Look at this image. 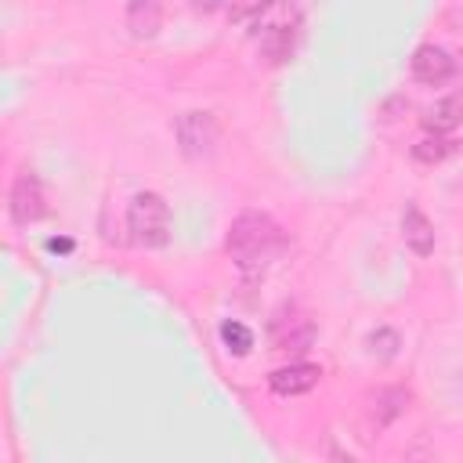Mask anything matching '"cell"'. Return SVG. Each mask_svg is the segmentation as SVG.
<instances>
[{"instance_id":"6da1fadb","label":"cell","mask_w":463,"mask_h":463,"mask_svg":"<svg viewBox=\"0 0 463 463\" xmlns=\"http://www.w3.org/2000/svg\"><path fill=\"white\" fill-rule=\"evenodd\" d=\"M224 246H228L232 260L239 264V271L260 275V271L286 250V235H282V228H279L268 213L246 210V213H239V217L232 221Z\"/></svg>"},{"instance_id":"7a4b0ae2","label":"cell","mask_w":463,"mask_h":463,"mask_svg":"<svg viewBox=\"0 0 463 463\" xmlns=\"http://www.w3.org/2000/svg\"><path fill=\"white\" fill-rule=\"evenodd\" d=\"M127 232L137 246H163L170 239V206L159 192H137L127 206Z\"/></svg>"},{"instance_id":"3957f363","label":"cell","mask_w":463,"mask_h":463,"mask_svg":"<svg viewBox=\"0 0 463 463\" xmlns=\"http://www.w3.org/2000/svg\"><path fill=\"white\" fill-rule=\"evenodd\" d=\"M177 141L188 159H206L217 145V119L210 112H184L177 119Z\"/></svg>"},{"instance_id":"277c9868","label":"cell","mask_w":463,"mask_h":463,"mask_svg":"<svg viewBox=\"0 0 463 463\" xmlns=\"http://www.w3.org/2000/svg\"><path fill=\"white\" fill-rule=\"evenodd\" d=\"M47 213V195H43V184L36 174H18L14 184H11V217L14 224H33Z\"/></svg>"},{"instance_id":"5b68a950","label":"cell","mask_w":463,"mask_h":463,"mask_svg":"<svg viewBox=\"0 0 463 463\" xmlns=\"http://www.w3.org/2000/svg\"><path fill=\"white\" fill-rule=\"evenodd\" d=\"M452 72H456V58H452L445 47H438V43H423V47L412 54V76H416L420 83H427V87L449 83Z\"/></svg>"},{"instance_id":"8992f818","label":"cell","mask_w":463,"mask_h":463,"mask_svg":"<svg viewBox=\"0 0 463 463\" xmlns=\"http://www.w3.org/2000/svg\"><path fill=\"white\" fill-rule=\"evenodd\" d=\"M402 239L416 257L434 253V224L427 221V213L416 203H405V210H402Z\"/></svg>"},{"instance_id":"52a82bcc","label":"cell","mask_w":463,"mask_h":463,"mask_svg":"<svg viewBox=\"0 0 463 463\" xmlns=\"http://www.w3.org/2000/svg\"><path fill=\"white\" fill-rule=\"evenodd\" d=\"M318 380H322V369L311 365V362H293V365H282V369H275V373L268 376L271 391H275V394H286V398L311 391Z\"/></svg>"},{"instance_id":"ba28073f","label":"cell","mask_w":463,"mask_h":463,"mask_svg":"<svg viewBox=\"0 0 463 463\" xmlns=\"http://www.w3.org/2000/svg\"><path fill=\"white\" fill-rule=\"evenodd\" d=\"M271 336H275V347L279 351H307L311 340H315V326L307 315H289V318H275L271 322Z\"/></svg>"},{"instance_id":"9c48e42d","label":"cell","mask_w":463,"mask_h":463,"mask_svg":"<svg viewBox=\"0 0 463 463\" xmlns=\"http://www.w3.org/2000/svg\"><path fill=\"white\" fill-rule=\"evenodd\" d=\"M459 116H463L459 98H445V101H438V105L423 116V123H427L434 134H445V130H452V127L459 123Z\"/></svg>"},{"instance_id":"30bf717a","label":"cell","mask_w":463,"mask_h":463,"mask_svg":"<svg viewBox=\"0 0 463 463\" xmlns=\"http://www.w3.org/2000/svg\"><path fill=\"white\" fill-rule=\"evenodd\" d=\"M221 344H224L232 354H239V358H242V354H250V351H253V333H250L242 322H235V318H232V322H221Z\"/></svg>"},{"instance_id":"8fae6325","label":"cell","mask_w":463,"mask_h":463,"mask_svg":"<svg viewBox=\"0 0 463 463\" xmlns=\"http://www.w3.org/2000/svg\"><path fill=\"white\" fill-rule=\"evenodd\" d=\"M159 7L156 4H134L130 11H127V22H130V29H134V36H152L156 29H159Z\"/></svg>"},{"instance_id":"7c38bea8","label":"cell","mask_w":463,"mask_h":463,"mask_svg":"<svg viewBox=\"0 0 463 463\" xmlns=\"http://www.w3.org/2000/svg\"><path fill=\"white\" fill-rule=\"evenodd\" d=\"M289 47H293V29L271 25V29L264 33V51L271 54V61H282V58L289 54Z\"/></svg>"},{"instance_id":"4fadbf2b","label":"cell","mask_w":463,"mask_h":463,"mask_svg":"<svg viewBox=\"0 0 463 463\" xmlns=\"http://www.w3.org/2000/svg\"><path fill=\"white\" fill-rule=\"evenodd\" d=\"M369 351L380 354L383 362L394 358V351H398V333H394V329H376V333H369Z\"/></svg>"},{"instance_id":"5bb4252c","label":"cell","mask_w":463,"mask_h":463,"mask_svg":"<svg viewBox=\"0 0 463 463\" xmlns=\"http://www.w3.org/2000/svg\"><path fill=\"white\" fill-rule=\"evenodd\" d=\"M445 152H449V145H445L441 137H423V141L412 148V156H416L420 163H438V159H445Z\"/></svg>"},{"instance_id":"9a60e30c","label":"cell","mask_w":463,"mask_h":463,"mask_svg":"<svg viewBox=\"0 0 463 463\" xmlns=\"http://www.w3.org/2000/svg\"><path fill=\"white\" fill-rule=\"evenodd\" d=\"M47 250H51V253H58V250L65 253V250H72V242H69V239H47Z\"/></svg>"}]
</instances>
